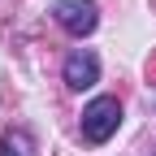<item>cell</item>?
Wrapping results in <instances>:
<instances>
[{
	"label": "cell",
	"instance_id": "cell-1",
	"mask_svg": "<svg viewBox=\"0 0 156 156\" xmlns=\"http://www.w3.org/2000/svg\"><path fill=\"white\" fill-rule=\"evenodd\" d=\"M117 126H122V104L117 95H95V100L83 108V139L87 143H108Z\"/></svg>",
	"mask_w": 156,
	"mask_h": 156
},
{
	"label": "cell",
	"instance_id": "cell-2",
	"mask_svg": "<svg viewBox=\"0 0 156 156\" xmlns=\"http://www.w3.org/2000/svg\"><path fill=\"white\" fill-rule=\"evenodd\" d=\"M52 22L61 30H69L74 39H83V35H91L100 26V9H95L91 0H56L52 5Z\"/></svg>",
	"mask_w": 156,
	"mask_h": 156
},
{
	"label": "cell",
	"instance_id": "cell-3",
	"mask_svg": "<svg viewBox=\"0 0 156 156\" xmlns=\"http://www.w3.org/2000/svg\"><path fill=\"white\" fill-rule=\"evenodd\" d=\"M61 78H65V87H74V91L95 87V83H100V56L87 52V48H74L65 56V65H61Z\"/></svg>",
	"mask_w": 156,
	"mask_h": 156
},
{
	"label": "cell",
	"instance_id": "cell-4",
	"mask_svg": "<svg viewBox=\"0 0 156 156\" xmlns=\"http://www.w3.org/2000/svg\"><path fill=\"white\" fill-rule=\"evenodd\" d=\"M0 156H35V139L26 130H9L0 139Z\"/></svg>",
	"mask_w": 156,
	"mask_h": 156
}]
</instances>
